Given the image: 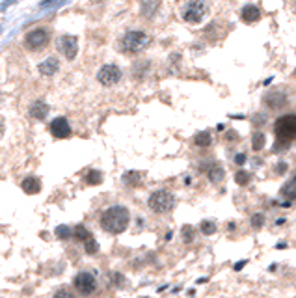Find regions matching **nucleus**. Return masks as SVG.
<instances>
[{
	"instance_id": "nucleus-1",
	"label": "nucleus",
	"mask_w": 296,
	"mask_h": 298,
	"mask_svg": "<svg viewBox=\"0 0 296 298\" xmlns=\"http://www.w3.org/2000/svg\"><path fill=\"white\" fill-rule=\"evenodd\" d=\"M130 214H129L127 207L123 205H114L110 209H106L105 213L101 214V227L106 233L119 235L127 229Z\"/></svg>"
},
{
	"instance_id": "nucleus-2",
	"label": "nucleus",
	"mask_w": 296,
	"mask_h": 298,
	"mask_svg": "<svg viewBox=\"0 0 296 298\" xmlns=\"http://www.w3.org/2000/svg\"><path fill=\"white\" fill-rule=\"evenodd\" d=\"M274 130L278 140L283 142V144L296 140V114H287V116L278 117Z\"/></svg>"
},
{
	"instance_id": "nucleus-3",
	"label": "nucleus",
	"mask_w": 296,
	"mask_h": 298,
	"mask_svg": "<svg viewBox=\"0 0 296 298\" xmlns=\"http://www.w3.org/2000/svg\"><path fill=\"white\" fill-rule=\"evenodd\" d=\"M149 209L159 214L169 213L175 207V196L169 190H157L151 194L149 198Z\"/></svg>"
},
{
	"instance_id": "nucleus-4",
	"label": "nucleus",
	"mask_w": 296,
	"mask_h": 298,
	"mask_svg": "<svg viewBox=\"0 0 296 298\" xmlns=\"http://www.w3.org/2000/svg\"><path fill=\"white\" fill-rule=\"evenodd\" d=\"M121 45H123V51H125V53L138 54V53H142V51L149 45V36L146 32H140V30H132V32L125 34Z\"/></svg>"
},
{
	"instance_id": "nucleus-5",
	"label": "nucleus",
	"mask_w": 296,
	"mask_h": 298,
	"mask_svg": "<svg viewBox=\"0 0 296 298\" xmlns=\"http://www.w3.org/2000/svg\"><path fill=\"white\" fill-rule=\"evenodd\" d=\"M207 2L205 0H190L185 10H183V19L190 24H198L203 21V17L207 15Z\"/></svg>"
},
{
	"instance_id": "nucleus-6",
	"label": "nucleus",
	"mask_w": 296,
	"mask_h": 298,
	"mask_svg": "<svg viewBox=\"0 0 296 298\" xmlns=\"http://www.w3.org/2000/svg\"><path fill=\"white\" fill-rule=\"evenodd\" d=\"M73 285L80 295H92L97 289V279L92 272H78L74 276Z\"/></svg>"
},
{
	"instance_id": "nucleus-7",
	"label": "nucleus",
	"mask_w": 296,
	"mask_h": 298,
	"mask_svg": "<svg viewBox=\"0 0 296 298\" xmlns=\"http://www.w3.org/2000/svg\"><path fill=\"white\" fill-rule=\"evenodd\" d=\"M97 80L103 86H114L121 80V69L114 64H106L99 69L97 73Z\"/></svg>"
},
{
	"instance_id": "nucleus-8",
	"label": "nucleus",
	"mask_w": 296,
	"mask_h": 298,
	"mask_svg": "<svg viewBox=\"0 0 296 298\" xmlns=\"http://www.w3.org/2000/svg\"><path fill=\"white\" fill-rule=\"evenodd\" d=\"M58 51L64 54L67 60H73L76 53H78V41L74 36H62L58 41H56Z\"/></svg>"
},
{
	"instance_id": "nucleus-9",
	"label": "nucleus",
	"mask_w": 296,
	"mask_h": 298,
	"mask_svg": "<svg viewBox=\"0 0 296 298\" xmlns=\"http://www.w3.org/2000/svg\"><path fill=\"white\" fill-rule=\"evenodd\" d=\"M49 43V32L43 30V28H37L26 36V47L32 49V51H39L45 45Z\"/></svg>"
},
{
	"instance_id": "nucleus-10",
	"label": "nucleus",
	"mask_w": 296,
	"mask_h": 298,
	"mask_svg": "<svg viewBox=\"0 0 296 298\" xmlns=\"http://www.w3.org/2000/svg\"><path fill=\"white\" fill-rule=\"evenodd\" d=\"M51 132H53L54 138H67L71 134V127L65 117H56L51 123Z\"/></svg>"
},
{
	"instance_id": "nucleus-11",
	"label": "nucleus",
	"mask_w": 296,
	"mask_h": 298,
	"mask_svg": "<svg viewBox=\"0 0 296 298\" xmlns=\"http://www.w3.org/2000/svg\"><path fill=\"white\" fill-rule=\"evenodd\" d=\"M285 103H287V95L285 93H281V92H274V93H270V95L264 97V105H268L272 110L283 108L285 107Z\"/></svg>"
},
{
	"instance_id": "nucleus-12",
	"label": "nucleus",
	"mask_w": 296,
	"mask_h": 298,
	"mask_svg": "<svg viewBox=\"0 0 296 298\" xmlns=\"http://www.w3.org/2000/svg\"><path fill=\"white\" fill-rule=\"evenodd\" d=\"M47 114H49V105H47V103H43V101L32 103V107H30V116L36 117V119H45Z\"/></svg>"
},
{
	"instance_id": "nucleus-13",
	"label": "nucleus",
	"mask_w": 296,
	"mask_h": 298,
	"mask_svg": "<svg viewBox=\"0 0 296 298\" xmlns=\"http://www.w3.org/2000/svg\"><path fill=\"white\" fill-rule=\"evenodd\" d=\"M22 192H26V194H37V192L41 190V181L37 179V177H26L21 185Z\"/></svg>"
},
{
	"instance_id": "nucleus-14",
	"label": "nucleus",
	"mask_w": 296,
	"mask_h": 298,
	"mask_svg": "<svg viewBox=\"0 0 296 298\" xmlns=\"http://www.w3.org/2000/svg\"><path fill=\"white\" fill-rule=\"evenodd\" d=\"M56 71H58V60L56 58H47L45 62L39 64V73L45 74V76H53Z\"/></svg>"
},
{
	"instance_id": "nucleus-15",
	"label": "nucleus",
	"mask_w": 296,
	"mask_h": 298,
	"mask_svg": "<svg viewBox=\"0 0 296 298\" xmlns=\"http://www.w3.org/2000/svg\"><path fill=\"white\" fill-rule=\"evenodd\" d=\"M240 17H242L244 22H255L261 19V13H259V10L255 6H244Z\"/></svg>"
},
{
	"instance_id": "nucleus-16",
	"label": "nucleus",
	"mask_w": 296,
	"mask_h": 298,
	"mask_svg": "<svg viewBox=\"0 0 296 298\" xmlns=\"http://www.w3.org/2000/svg\"><path fill=\"white\" fill-rule=\"evenodd\" d=\"M160 6V0H142V15L144 17H151L155 15Z\"/></svg>"
},
{
	"instance_id": "nucleus-17",
	"label": "nucleus",
	"mask_w": 296,
	"mask_h": 298,
	"mask_svg": "<svg viewBox=\"0 0 296 298\" xmlns=\"http://www.w3.org/2000/svg\"><path fill=\"white\" fill-rule=\"evenodd\" d=\"M194 142H196V146H200V148H209L212 144V136L209 130H201L198 132L196 136H194Z\"/></svg>"
},
{
	"instance_id": "nucleus-18",
	"label": "nucleus",
	"mask_w": 296,
	"mask_h": 298,
	"mask_svg": "<svg viewBox=\"0 0 296 298\" xmlns=\"http://www.w3.org/2000/svg\"><path fill=\"white\" fill-rule=\"evenodd\" d=\"M73 235H74V239H76V241H80V242H84V244L88 242V241H92V239H93V235L90 233L84 225H76V227L73 229Z\"/></svg>"
},
{
	"instance_id": "nucleus-19",
	"label": "nucleus",
	"mask_w": 296,
	"mask_h": 298,
	"mask_svg": "<svg viewBox=\"0 0 296 298\" xmlns=\"http://www.w3.org/2000/svg\"><path fill=\"white\" fill-rule=\"evenodd\" d=\"M281 196L287 198V200H296V177L283 185V188H281Z\"/></svg>"
},
{
	"instance_id": "nucleus-20",
	"label": "nucleus",
	"mask_w": 296,
	"mask_h": 298,
	"mask_svg": "<svg viewBox=\"0 0 296 298\" xmlns=\"http://www.w3.org/2000/svg\"><path fill=\"white\" fill-rule=\"evenodd\" d=\"M140 181H142V175L138 171H127L123 175V183L129 185V186H136V185H140Z\"/></svg>"
},
{
	"instance_id": "nucleus-21",
	"label": "nucleus",
	"mask_w": 296,
	"mask_h": 298,
	"mask_svg": "<svg viewBox=\"0 0 296 298\" xmlns=\"http://www.w3.org/2000/svg\"><path fill=\"white\" fill-rule=\"evenodd\" d=\"M264 144H266V136H264L263 132H255L254 138H252V148H254V151H261L264 148Z\"/></svg>"
},
{
	"instance_id": "nucleus-22",
	"label": "nucleus",
	"mask_w": 296,
	"mask_h": 298,
	"mask_svg": "<svg viewBox=\"0 0 296 298\" xmlns=\"http://www.w3.org/2000/svg\"><path fill=\"white\" fill-rule=\"evenodd\" d=\"M181 237H183V241H185L186 244L194 242V239H196V231H194V227H192V225H185V227L181 229Z\"/></svg>"
},
{
	"instance_id": "nucleus-23",
	"label": "nucleus",
	"mask_w": 296,
	"mask_h": 298,
	"mask_svg": "<svg viewBox=\"0 0 296 298\" xmlns=\"http://www.w3.org/2000/svg\"><path fill=\"white\" fill-rule=\"evenodd\" d=\"M207 175H209V181H211V183H220L223 179V175H225V173H223V170L220 168V166H214V168H211V170H209V173H207Z\"/></svg>"
},
{
	"instance_id": "nucleus-24",
	"label": "nucleus",
	"mask_w": 296,
	"mask_h": 298,
	"mask_svg": "<svg viewBox=\"0 0 296 298\" xmlns=\"http://www.w3.org/2000/svg\"><path fill=\"white\" fill-rule=\"evenodd\" d=\"M86 183H88V185H101V183H103V173L97 171V170L88 171V175H86Z\"/></svg>"
},
{
	"instance_id": "nucleus-25",
	"label": "nucleus",
	"mask_w": 296,
	"mask_h": 298,
	"mask_svg": "<svg viewBox=\"0 0 296 298\" xmlns=\"http://www.w3.org/2000/svg\"><path fill=\"white\" fill-rule=\"evenodd\" d=\"M200 229L203 235H214L216 233V224L211 222V220H203L200 224Z\"/></svg>"
},
{
	"instance_id": "nucleus-26",
	"label": "nucleus",
	"mask_w": 296,
	"mask_h": 298,
	"mask_svg": "<svg viewBox=\"0 0 296 298\" xmlns=\"http://www.w3.org/2000/svg\"><path fill=\"white\" fill-rule=\"evenodd\" d=\"M235 181H237V185H240V186H246L248 183L252 181V175L248 173V171H237V175H235Z\"/></svg>"
},
{
	"instance_id": "nucleus-27",
	"label": "nucleus",
	"mask_w": 296,
	"mask_h": 298,
	"mask_svg": "<svg viewBox=\"0 0 296 298\" xmlns=\"http://www.w3.org/2000/svg\"><path fill=\"white\" fill-rule=\"evenodd\" d=\"M71 235H73V229H71V227H67V225H58V227H56V237H58V239H62V241L69 239Z\"/></svg>"
},
{
	"instance_id": "nucleus-28",
	"label": "nucleus",
	"mask_w": 296,
	"mask_h": 298,
	"mask_svg": "<svg viewBox=\"0 0 296 298\" xmlns=\"http://www.w3.org/2000/svg\"><path fill=\"white\" fill-rule=\"evenodd\" d=\"M86 248V254H90V256H95L97 252H99V244H97L95 239H92V241H88L84 244Z\"/></svg>"
},
{
	"instance_id": "nucleus-29",
	"label": "nucleus",
	"mask_w": 296,
	"mask_h": 298,
	"mask_svg": "<svg viewBox=\"0 0 296 298\" xmlns=\"http://www.w3.org/2000/svg\"><path fill=\"white\" fill-rule=\"evenodd\" d=\"M263 225H264V216H263V214H261V213L254 214V216H252V227H254V229H261Z\"/></svg>"
},
{
	"instance_id": "nucleus-30",
	"label": "nucleus",
	"mask_w": 296,
	"mask_h": 298,
	"mask_svg": "<svg viewBox=\"0 0 296 298\" xmlns=\"http://www.w3.org/2000/svg\"><path fill=\"white\" fill-rule=\"evenodd\" d=\"M53 298H76L73 293H69V291H65V289H60L58 293H54Z\"/></svg>"
},
{
	"instance_id": "nucleus-31",
	"label": "nucleus",
	"mask_w": 296,
	"mask_h": 298,
	"mask_svg": "<svg viewBox=\"0 0 296 298\" xmlns=\"http://www.w3.org/2000/svg\"><path fill=\"white\" fill-rule=\"evenodd\" d=\"M114 283H116V285H123V283H125V279H123V276H121V274H114Z\"/></svg>"
},
{
	"instance_id": "nucleus-32",
	"label": "nucleus",
	"mask_w": 296,
	"mask_h": 298,
	"mask_svg": "<svg viewBox=\"0 0 296 298\" xmlns=\"http://www.w3.org/2000/svg\"><path fill=\"white\" fill-rule=\"evenodd\" d=\"M235 162H237V164H244V162H246V155H244V153L237 155V157H235Z\"/></svg>"
},
{
	"instance_id": "nucleus-33",
	"label": "nucleus",
	"mask_w": 296,
	"mask_h": 298,
	"mask_svg": "<svg viewBox=\"0 0 296 298\" xmlns=\"http://www.w3.org/2000/svg\"><path fill=\"white\" fill-rule=\"evenodd\" d=\"M276 171H278V173H283V171H287L285 162H279V164H278V168H276Z\"/></svg>"
},
{
	"instance_id": "nucleus-34",
	"label": "nucleus",
	"mask_w": 296,
	"mask_h": 298,
	"mask_svg": "<svg viewBox=\"0 0 296 298\" xmlns=\"http://www.w3.org/2000/svg\"><path fill=\"white\" fill-rule=\"evenodd\" d=\"M227 140H237V132H235V130H229V132H227Z\"/></svg>"
},
{
	"instance_id": "nucleus-35",
	"label": "nucleus",
	"mask_w": 296,
	"mask_h": 298,
	"mask_svg": "<svg viewBox=\"0 0 296 298\" xmlns=\"http://www.w3.org/2000/svg\"><path fill=\"white\" fill-rule=\"evenodd\" d=\"M2 134H4V119L0 117V138H2Z\"/></svg>"
},
{
	"instance_id": "nucleus-36",
	"label": "nucleus",
	"mask_w": 296,
	"mask_h": 298,
	"mask_svg": "<svg viewBox=\"0 0 296 298\" xmlns=\"http://www.w3.org/2000/svg\"><path fill=\"white\" fill-rule=\"evenodd\" d=\"M244 265H246V261H240V263H237V265H235V270H240Z\"/></svg>"
}]
</instances>
